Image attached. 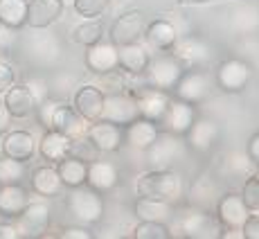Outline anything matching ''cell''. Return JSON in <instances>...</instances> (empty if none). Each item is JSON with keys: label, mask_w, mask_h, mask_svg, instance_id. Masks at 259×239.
Masks as SVG:
<instances>
[{"label": "cell", "mask_w": 259, "mask_h": 239, "mask_svg": "<svg viewBox=\"0 0 259 239\" xmlns=\"http://www.w3.org/2000/svg\"><path fill=\"white\" fill-rule=\"evenodd\" d=\"M25 21H27V0H0V25L18 29Z\"/></svg>", "instance_id": "cell-32"}, {"label": "cell", "mask_w": 259, "mask_h": 239, "mask_svg": "<svg viewBox=\"0 0 259 239\" xmlns=\"http://www.w3.org/2000/svg\"><path fill=\"white\" fill-rule=\"evenodd\" d=\"M83 63L93 74H108L117 70V46L113 41H97L86 48L83 54Z\"/></svg>", "instance_id": "cell-14"}, {"label": "cell", "mask_w": 259, "mask_h": 239, "mask_svg": "<svg viewBox=\"0 0 259 239\" xmlns=\"http://www.w3.org/2000/svg\"><path fill=\"white\" fill-rule=\"evenodd\" d=\"M66 206L77 223L93 226V223L102 221V217H104V194L95 192L88 185H79L70 190Z\"/></svg>", "instance_id": "cell-2"}, {"label": "cell", "mask_w": 259, "mask_h": 239, "mask_svg": "<svg viewBox=\"0 0 259 239\" xmlns=\"http://www.w3.org/2000/svg\"><path fill=\"white\" fill-rule=\"evenodd\" d=\"M196 117H198V113H196L194 104H187V102H183V99L171 95V102H169L165 115L160 117L158 124H160V131H167V133H174V136L183 138Z\"/></svg>", "instance_id": "cell-12"}, {"label": "cell", "mask_w": 259, "mask_h": 239, "mask_svg": "<svg viewBox=\"0 0 259 239\" xmlns=\"http://www.w3.org/2000/svg\"><path fill=\"white\" fill-rule=\"evenodd\" d=\"M108 3L111 0H72V7L81 18H99L106 12Z\"/></svg>", "instance_id": "cell-36"}, {"label": "cell", "mask_w": 259, "mask_h": 239, "mask_svg": "<svg viewBox=\"0 0 259 239\" xmlns=\"http://www.w3.org/2000/svg\"><path fill=\"white\" fill-rule=\"evenodd\" d=\"M171 95L187 104L198 106V104H203L210 97V74L201 70V68H185L178 84L174 86Z\"/></svg>", "instance_id": "cell-5"}, {"label": "cell", "mask_w": 259, "mask_h": 239, "mask_svg": "<svg viewBox=\"0 0 259 239\" xmlns=\"http://www.w3.org/2000/svg\"><path fill=\"white\" fill-rule=\"evenodd\" d=\"M255 178H257V181H259V167H257V172H255Z\"/></svg>", "instance_id": "cell-46"}, {"label": "cell", "mask_w": 259, "mask_h": 239, "mask_svg": "<svg viewBox=\"0 0 259 239\" xmlns=\"http://www.w3.org/2000/svg\"><path fill=\"white\" fill-rule=\"evenodd\" d=\"M250 215L252 212L246 208L241 194L228 192L221 194V198L217 201V221L223 230H241V226Z\"/></svg>", "instance_id": "cell-11"}, {"label": "cell", "mask_w": 259, "mask_h": 239, "mask_svg": "<svg viewBox=\"0 0 259 239\" xmlns=\"http://www.w3.org/2000/svg\"><path fill=\"white\" fill-rule=\"evenodd\" d=\"M104 95L106 93L99 86H93V84H86L81 86L72 97V108L79 113L83 120L93 122V120L102 117V108H104Z\"/></svg>", "instance_id": "cell-21"}, {"label": "cell", "mask_w": 259, "mask_h": 239, "mask_svg": "<svg viewBox=\"0 0 259 239\" xmlns=\"http://www.w3.org/2000/svg\"><path fill=\"white\" fill-rule=\"evenodd\" d=\"M104 32H106V29H104V23L99 21V18H83V21L72 29V38H74V43L88 48V46H93V43L102 41Z\"/></svg>", "instance_id": "cell-33"}, {"label": "cell", "mask_w": 259, "mask_h": 239, "mask_svg": "<svg viewBox=\"0 0 259 239\" xmlns=\"http://www.w3.org/2000/svg\"><path fill=\"white\" fill-rule=\"evenodd\" d=\"M241 198H243V203H246V208L250 212H259V181L255 176L252 178H248L246 183H243V187H241Z\"/></svg>", "instance_id": "cell-37"}, {"label": "cell", "mask_w": 259, "mask_h": 239, "mask_svg": "<svg viewBox=\"0 0 259 239\" xmlns=\"http://www.w3.org/2000/svg\"><path fill=\"white\" fill-rule=\"evenodd\" d=\"M252 79V66L239 57H230L219 63L214 82L223 93H241Z\"/></svg>", "instance_id": "cell-6"}, {"label": "cell", "mask_w": 259, "mask_h": 239, "mask_svg": "<svg viewBox=\"0 0 259 239\" xmlns=\"http://www.w3.org/2000/svg\"><path fill=\"white\" fill-rule=\"evenodd\" d=\"M59 178H61L63 187H79V185H86V176H88V161H83L81 156H66L63 161H59L57 165Z\"/></svg>", "instance_id": "cell-29"}, {"label": "cell", "mask_w": 259, "mask_h": 239, "mask_svg": "<svg viewBox=\"0 0 259 239\" xmlns=\"http://www.w3.org/2000/svg\"><path fill=\"white\" fill-rule=\"evenodd\" d=\"M243 239H259V215H250L241 226Z\"/></svg>", "instance_id": "cell-39"}, {"label": "cell", "mask_w": 259, "mask_h": 239, "mask_svg": "<svg viewBox=\"0 0 259 239\" xmlns=\"http://www.w3.org/2000/svg\"><path fill=\"white\" fill-rule=\"evenodd\" d=\"M133 237L136 239H169L171 237V228L167 226V221L140 219V223L133 228Z\"/></svg>", "instance_id": "cell-34"}, {"label": "cell", "mask_w": 259, "mask_h": 239, "mask_svg": "<svg viewBox=\"0 0 259 239\" xmlns=\"http://www.w3.org/2000/svg\"><path fill=\"white\" fill-rule=\"evenodd\" d=\"M144 41L151 50H158V52H169L178 41V32L176 25L167 18H156V21L147 23V29H144Z\"/></svg>", "instance_id": "cell-24"}, {"label": "cell", "mask_w": 259, "mask_h": 239, "mask_svg": "<svg viewBox=\"0 0 259 239\" xmlns=\"http://www.w3.org/2000/svg\"><path fill=\"white\" fill-rule=\"evenodd\" d=\"M9 127H12V113H9V108L5 106L3 97H0V133L9 131Z\"/></svg>", "instance_id": "cell-44"}, {"label": "cell", "mask_w": 259, "mask_h": 239, "mask_svg": "<svg viewBox=\"0 0 259 239\" xmlns=\"http://www.w3.org/2000/svg\"><path fill=\"white\" fill-rule=\"evenodd\" d=\"M66 0H27V21L32 29H46L63 16Z\"/></svg>", "instance_id": "cell-15"}, {"label": "cell", "mask_w": 259, "mask_h": 239, "mask_svg": "<svg viewBox=\"0 0 259 239\" xmlns=\"http://www.w3.org/2000/svg\"><path fill=\"white\" fill-rule=\"evenodd\" d=\"M25 178V163L9 156H0V183L3 185H14L23 183Z\"/></svg>", "instance_id": "cell-35"}, {"label": "cell", "mask_w": 259, "mask_h": 239, "mask_svg": "<svg viewBox=\"0 0 259 239\" xmlns=\"http://www.w3.org/2000/svg\"><path fill=\"white\" fill-rule=\"evenodd\" d=\"M36 151L50 165H57L59 161H63L66 156L72 153V138L57 131V129H48L41 136V140L36 142Z\"/></svg>", "instance_id": "cell-18"}, {"label": "cell", "mask_w": 259, "mask_h": 239, "mask_svg": "<svg viewBox=\"0 0 259 239\" xmlns=\"http://www.w3.org/2000/svg\"><path fill=\"white\" fill-rule=\"evenodd\" d=\"M133 95H136L140 117L153 120V122H160V117L165 115L169 102H171V93H167V91H158V88H151V86H142V88H138V91L133 93Z\"/></svg>", "instance_id": "cell-16"}, {"label": "cell", "mask_w": 259, "mask_h": 239, "mask_svg": "<svg viewBox=\"0 0 259 239\" xmlns=\"http://www.w3.org/2000/svg\"><path fill=\"white\" fill-rule=\"evenodd\" d=\"M29 187H32V192L36 194V196L54 198L61 194L63 183H61V178H59L57 167H52L48 163V165L36 167L32 174H29Z\"/></svg>", "instance_id": "cell-26"}, {"label": "cell", "mask_w": 259, "mask_h": 239, "mask_svg": "<svg viewBox=\"0 0 259 239\" xmlns=\"http://www.w3.org/2000/svg\"><path fill=\"white\" fill-rule=\"evenodd\" d=\"M36 153V140L29 131L16 129V131H5L3 133V156L16 158V161H32Z\"/></svg>", "instance_id": "cell-23"}, {"label": "cell", "mask_w": 259, "mask_h": 239, "mask_svg": "<svg viewBox=\"0 0 259 239\" xmlns=\"http://www.w3.org/2000/svg\"><path fill=\"white\" fill-rule=\"evenodd\" d=\"M219 124L214 120H207V117H196L192 122V127L185 131V144L192 151H198V153H207L214 149V144L219 142Z\"/></svg>", "instance_id": "cell-13"}, {"label": "cell", "mask_w": 259, "mask_h": 239, "mask_svg": "<svg viewBox=\"0 0 259 239\" xmlns=\"http://www.w3.org/2000/svg\"><path fill=\"white\" fill-rule=\"evenodd\" d=\"M144 153H147L149 169H169L183 156V140L181 136L160 131L156 136V140L144 149Z\"/></svg>", "instance_id": "cell-4"}, {"label": "cell", "mask_w": 259, "mask_h": 239, "mask_svg": "<svg viewBox=\"0 0 259 239\" xmlns=\"http://www.w3.org/2000/svg\"><path fill=\"white\" fill-rule=\"evenodd\" d=\"M27 201H29V194L21 183L3 185V190H0V217L16 219L25 210Z\"/></svg>", "instance_id": "cell-30"}, {"label": "cell", "mask_w": 259, "mask_h": 239, "mask_svg": "<svg viewBox=\"0 0 259 239\" xmlns=\"http://www.w3.org/2000/svg\"><path fill=\"white\" fill-rule=\"evenodd\" d=\"M61 237L63 239H93V232H91V228L88 226H70V228H66V230L61 232Z\"/></svg>", "instance_id": "cell-40"}, {"label": "cell", "mask_w": 259, "mask_h": 239, "mask_svg": "<svg viewBox=\"0 0 259 239\" xmlns=\"http://www.w3.org/2000/svg\"><path fill=\"white\" fill-rule=\"evenodd\" d=\"M183 176L174 169H149L144 172L136 183L138 196L149 198H160V201L176 203L183 196Z\"/></svg>", "instance_id": "cell-1"}, {"label": "cell", "mask_w": 259, "mask_h": 239, "mask_svg": "<svg viewBox=\"0 0 259 239\" xmlns=\"http://www.w3.org/2000/svg\"><path fill=\"white\" fill-rule=\"evenodd\" d=\"M50 129H57V131L66 133V136H70L74 140V138H83V136H86L88 120H83L70 106V104H66V102H61V99H59V104L54 106L52 117H50Z\"/></svg>", "instance_id": "cell-17"}, {"label": "cell", "mask_w": 259, "mask_h": 239, "mask_svg": "<svg viewBox=\"0 0 259 239\" xmlns=\"http://www.w3.org/2000/svg\"><path fill=\"white\" fill-rule=\"evenodd\" d=\"M0 156H3V133H0Z\"/></svg>", "instance_id": "cell-45"}, {"label": "cell", "mask_w": 259, "mask_h": 239, "mask_svg": "<svg viewBox=\"0 0 259 239\" xmlns=\"http://www.w3.org/2000/svg\"><path fill=\"white\" fill-rule=\"evenodd\" d=\"M86 185L99 194H108L119 185V167L111 161H91L88 163Z\"/></svg>", "instance_id": "cell-19"}, {"label": "cell", "mask_w": 259, "mask_h": 239, "mask_svg": "<svg viewBox=\"0 0 259 239\" xmlns=\"http://www.w3.org/2000/svg\"><path fill=\"white\" fill-rule=\"evenodd\" d=\"M133 212L138 219H149V221H167L174 215V203L160 201V198H149V196H138Z\"/></svg>", "instance_id": "cell-31"}, {"label": "cell", "mask_w": 259, "mask_h": 239, "mask_svg": "<svg viewBox=\"0 0 259 239\" xmlns=\"http://www.w3.org/2000/svg\"><path fill=\"white\" fill-rule=\"evenodd\" d=\"M144 29H147V16L140 9H131V12L122 14L115 18V23L111 25V41L115 46H128V43H140L144 38Z\"/></svg>", "instance_id": "cell-9"}, {"label": "cell", "mask_w": 259, "mask_h": 239, "mask_svg": "<svg viewBox=\"0 0 259 239\" xmlns=\"http://www.w3.org/2000/svg\"><path fill=\"white\" fill-rule=\"evenodd\" d=\"M3 102L9 108L12 117H29L38 106V99L29 91L27 84H14L3 93Z\"/></svg>", "instance_id": "cell-22"}, {"label": "cell", "mask_w": 259, "mask_h": 239, "mask_svg": "<svg viewBox=\"0 0 259 239\" xmlns=\"http://www.w3.org/2000/svg\"><path fill=\"white\" fill-rule=\"evenodd\" d=\"M86 138H88V142L93 144L95 151L115 153V151H119V149L124 147V127L99 117V120L88 122Z\"/></svg>", "instance_id": "cell-7"}, {"label": "cell", "mask_w": 259, "mask_h": 239, "mask_svg": "<svg viewBox=\"0 0 259 239\" xmlns=\"http://www.w3.org/2000/svg\"><path fill=\"white\" fill-rule=\"evenodd\" d=\"M29 91L34 93V97L38 99V102H43V99L48 97V91H46V82H41V79H32V82H27Z\"/></svg>", "instance_id": "cell-43"}, {"label": "cell", "mask_w": 259, "mask_h": 239, "mask_svg": "<svg viewBox=\"0 0 259 239\" xmlns=\"http://www.w3.org/2000/svg\"><path fill=\"white\" fill-rule=\"evenodd\" d=\"M219 228L221 226H219L217 219H212L205 210H196V208L185 212L181 219V230L187 237H212L217 235Z\"/></svg>", "instance_id": "cell-28"}, {"label": "cell", "mask_w": 259, "mask_h": 239, "mask_svg": "<svg viewBox=\"0 0 259 239\" xmlns=\"http://www.w3.org/2000/svg\"><path fill=\"white\" fill-rule=\"evenodd\" d=\"M174 54L181 59V63L185 68H203L212 57V50L203 41L201 36H187L176 41V46L171 48Z\"/></svg>", "instance_id": "cell-20"}, {"label": "cell", "mask_w": 259, "mask_h": 239, "mask_svg": "<svg viewBox=\"0 0 259 239\" xmlns=\"http://www.w3.org/2000/svg\"><path fill=\"white\" fill-rule=\"evenodd\" d=\"M158 133H160V124L158 122L147 117H138L124 127V144L138 149V151H144L149 144L156 140Z\"/></svg>", "instance_id": "cell-25"}, {"label": "cell", "mask_w": 259, "mask_h": 239, "mask_svg": "<svg viewBox=\"0 0 259 239\" xmlns=\"http://www.w3.org/2000/svg\"><path fill=\"white\" fill-rule=\"evenodd\" d=\"M183 72H185V66H183L181 59L171 52V54H160V57L151 59L147 70H144L140 77H144V86L171 93Z\"/></svg>", "instance_id": "cell-3"}, {"label": "cell", "mask_w": 259, "mask_h": 239, "mask_svg": "<svg viewBox=\"0 0 259 239\" xmlns=\"http://www.w3.org/2000/svg\"><path fill=\"white\" fill-rule=\"evenodd\" d=\"M21 232H18V226L12 221H0V239H18Z\"/></svg>", "instance_id": "cell-42"}, {"label": "cell", "mask_w": 259, "mask_h": 239, "mask_svg": "<svg viewBox=\"0 0 259 239\" xmlns=\"http://www.w3.org/2000/svg\"><path fill=\"white\" fill-rule=\"evenodd\" d=\"M140 117V111H138V102L133 93H106L104 95V108H102V120H108L113 124H119V127H126L133 120Z\"/></svg>", "instance_id": "cell-8"}, {"label": "cell", "mask_w": 259, "mask_h": 239, "mask_svg": "<svg viewBox=\"0 0 259 239\" xmlns=\"http://www.w3.org/2000/svg\"><path fill=\"white\" fill-rule=\"evenodd\" d=\"M14 84H16V70H14L12 63L0 59V95H3L9 86H14Z\"/></svg>", "instance_id": "cell-38"}, {"label": "cell", "mask_w": 259, "mask_h": 239, "mask_svg": "<svg viewBox=\"0 0 259 239\" xmlns=\"http://www.w3.org/2000/svg\"><path fill=\"white\" fill-rule=\"evenodd\" d=\"M0 190H3V183H0Z\"/></svg>", "instance_id": "cell-47"}, {"label": "cell", "mask_w": 259, "mask_h": 239, "mask_svg": "<svg viewBox=\"0 0 259 239\" xmlns=\"http://www.w3.org/2000/svg\"><path fill=\"white\" fill-rule=\"evenodd\" d=\"M50 203L48 198H38V201H27L25 210L16 217V226L21 237H41L50 226Z\"/></svg>", "instance_id": "cell-10"}, {"label": "cell", "mask_w": 259, "mask_h": 239, "mask_svg": "<svg viewBox=\"0 0 259 239\" xmlns=\"http://www.w3.org/2000/svg\"><path fill=\"white\" fill-rule=\"evenodd\" d=\"M246 158L252 163V165L259 167V131L252 133L250 140H248V144H246Z\"/></svg>", "instance_id": "cell-41"}, {"label": "cell", "mask_w": 259, "mask_h": 239, "mask_svg": "<svg viewBox=\"0 0 259 239\" xmlns=\"http://www.w3.org/2000/svg\"><path fill=\"white\" fill-rule=\"evenodd\" d=\"M149 61V52L144 50L140 43H128V46H117V68L126 74H133V77H140V74L147 70Z\"/></svg>", "instance_id": "cell-27"}]
</instances>
